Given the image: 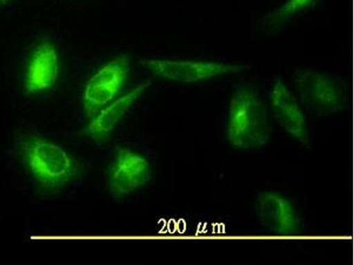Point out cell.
Listing matches in <instances>:
<instances>
[{"label": "cell", "mask_w": 354, "mask_h": 265, "mask_svg": "<svg viewBox=\"0 0 354 265\" xmlns=\"http://www.w3.org/2000/svg\"><path fill=\"white\" fill-rule=\"evenodd\" d=\"M227 138L234 146L257 149L268 143L270 125L268 110L254 90L241 88L234 93L227 118Z\"/></svg>", "instance_id": "obj_1"}, {"label": "cell", "mask_w": 354, "mask_h": 265, "mask_svg": "<svg viewBox=\"0 0 354 265\" xmlns=\"http://www.w3.org/2000/svg\"><path fill=\"white\" fill-rule=\"evenodd\" d=\"M24 151L31 172L46 187H63L77 171V163L61 147L50 141L30 139L25 141Z\"/></svg>", "instance_id": "obj_2"}, {"label": "cell", "mask_w": 354, "mask_h": 265, "mask_svg": "<svg viewBox=\"0 0 354 265\" xmlns=\"http://www.w3.org/2000/svg\"><path fill=\"white\" fill-rule=\"evenodd\" d=\"M300 102L317 115L339 112L347 99V90L338 79L314 70H298L294 75Z\"/></svg>", "instance_id": "obj_3"}, {"label": "cell", "mask_w": 354, "mask_h": 265, "mask_svg": "<svg viewBox=\"0 0 354 265\" xmlns=\"http://www.w3.org/2000/svg\"><path fill=\"white\" fill-rule=\"evenodd\" d=\"M131 59L116 57L97 71L88 81L84 95V106L88 117H93L113 99L127 80Z\"/></svg>", "instance_id": "obj_4"}, {"label": "cell", "mask_w": 354, "mask_h": 265, "mask_svg": "<svg viewBox=\"0 0 354 265\" xmlns=\"http://www.w3.org/2000/svg\"><path fill=\"white\" fill-rule=\"evenodd\" d=\"M141 64L157 77L186 84L197 83L230 72L245 71L250 68L248 65H227L216 62L153 59L143 61Z\"/></svg>", "instance_id": "obj_5"}, {"label": "cell", "mask_w": 354, "mask_h": 265, "mask_svg": "<svg viewBox=\"0 0 354 265\" xmlns=\"http://www.w3.org/2000/svg\"><path fill=\"white\" fill-rule=\"evenodd\" d=\"M153 170L144 157L122 148L116 155L110 187L116 195H127L150 181Z\"/></svg>", "instance_id": "obj_6"}, {"label": "cell", "mask_w": 354, "mask_h": 265, "mask_svg": "<svg viewBox=\"0 0 354 265\" xmlns=\"http://www.w3.org/2000/svg\"><path fill=\"white\" fill-rule=\"evenodd\" d=\"M270 102L272 112L278 124L297 140L306 143L308 130L306 116L296 97L281 79L272 88Z\"/></svg>", "instance_id": "obj_7"}, {"label": "cell", "mask_w": 354, "mask_h": 265, "mask_svg": "<svg viewBox=\"0 0 354 265\" xmlns=\"http://www.w3.org/2000/svg\"><path fill=\"white\" fill-rule=\"evenodd\" d=\"M257 215L266 228L278 235H290L301 228V220L292 204L277 194L259 197Z\"/></svg>", "instance_id": "obj_8"}, {"label": "cell", "mask_w": 354, "mask_h": 265, "mask_svg": "<svg viewBox=\"0 0 354 265\" xmlns=\"http://www.w3.org/2000/svg\"><path fill=\"white\" fill-rule=\"evenodd\" d=\"M59 55L53 43L37 46L28 61L26 88L30 94L48 90L59 77Z\"/></svg>", "instance_id": "obj_9"}, {"label": "cell", "mask_w": 354, "mask_h": 265, "mask_svg": "<svg viewBox=\"0 0 354 265\" xmlns=\"http://www.w3.org/2000/svg\"><path fill=\"white\" fill-rule=\"evenodd\" d=\"M150 81L138 85L134 90L120 97L105 110H101L99 115L84 129L86 135L93 137H103L112 130L117 122L128 112L129 107L150 86Z\"/></svg>", "instance_id": "obj_10"}, {"label": "cell", "mask_w": 354, "mask_h": 265, "mask_svg": "<svg viewBox=\"0 0 354 265\" xmlns=\"http://www.w3.org/2000/svg\"><path fill=\"white\" fill-rule=\"evenodd\" d=\"M313 0H288L286 4L280 6L273 12V18L276 22H283L293 17L296 12L302 10L308 6Z\"/></svg>", "instance_id": "obj_11"}, {"label": "cell", "mask_w": 354, "mask_h": 265, "mask_svg": "<svg viewBox=\"0 0 354 265\" xmlns=\"http://www.w3.org/2000/svg\"><path fill=\"white\" fill-rule=\"evenodd\" d=\"M9 0H0V3H3V4H5V3L8 2Z\"/></svg>", "instance_id": "obj_12"}]
</instances>
